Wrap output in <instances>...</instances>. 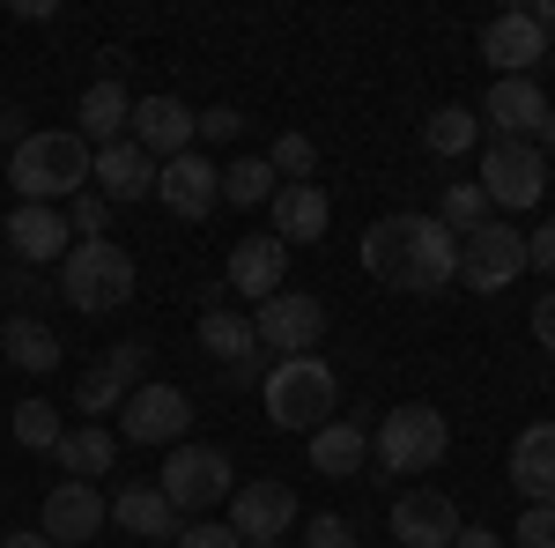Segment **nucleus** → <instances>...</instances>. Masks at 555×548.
I'll use <instances>...</instances> for the list:
<instances>
[{
  "label": "nucleus",
  "instance_id": "obj_1",
  "mask_svg": "<svg viewBox=\"0 0 555 548\" xmlns=\"http://www.w3.org/2000/svg\"><path fill=\"white\" fill-rule=\"evenodd\" d=\"M363 275L392 296H437L460 282V238L437 215H385L363 230Z\"/></svg>",
  "mask_w": 555,
  "mask_h": 548
},
{
  "label": "nucleus",
  "instance_id": "obj_2",
  "mask_svg": "<svg viewBox=\"0 0 555 548\" xmlns=\"http://www.w3.org/2000/svg\"><path fill=\"white\" fill-rule=\"evenodd\" d=\"M89 164H96V149H89L82 133L44 127V133H23L8 149V186L30 208H67L75 193H89Z\"/></svg>",
  "mask_w": 555,
  "mask_h": 548
},
{
  "label": "nucleus",
  "instance_id": "obj_3",
  "mask_svg": "<svg viewBox=\"0 0 555 548\" xmlns=\"http://www.w3.org/2000/svg\"><path fill=\"white\" fill-rule=\"evenodd\" d=\"M133 253L127 245H112V238H75L67 245V259H60V296L75 304V311H89V319H104V311H119L133 296Z\"/></svg>",
  "mask_w": 555,
  "mask_h": 548
},
{
  "label": "nucleus",
  "instance_id": "obj_4",
  "mask_svg": "<svg viewBox=\"0 0 555 548\" xmlns=\"http://www.w3.org/2000/svg\"><path fill=\"white\" fill-rule=\"evenodd\" d=\"M267 422L274 430H319V422H334L341 408V379H334V364H319V356H282L274 371H267Z\"/></svg>",
  "mask_w": 555,
  "mask_h": 548
},
{
  "label": "nucleus",
  "instance_id": "obj_5",
  "mask_svg": "<svg viewBox=\"0 0 555 548\" xmlns=\"http://www.w3.org/2000/svg\"><path fill=\"white\" fill-rule=\"evenodd\" d=\"M444 453H452V430H444V416H437L429 400L392 408V416L378 422V437H371V460H378L385 474H429Z\"/></svg>",
  "mask_w": 555,
  "mask_h": 548
},
{
  "label": "nucleus",
  "instance_id": "obj_6",
  "mask_svg": "<svg viewBox=\"0 0 555 548\" xmlns=\"http://www.w3.org/2000/svg\"><path fill=\"white\" fill-rule=\"evenodd\" d=\"M474 186L489 193V208H533V201L548 193V156H541L533 141H489Z\"/></svg>",
  "mask_w": 555,
  "mask_h": 548
},
{
  "label": "nucleus",
  "instance_id": "obj_7",
  "mask_svg": "<svg viewBox=\"0 0 555 548\" xmlns=\"http://www.w3.org/2000/svg\"><path fill=\"white\" fill-rule=\"evenodd\" d=\"M518 275H526V230H512V222H481V230L460 238V282H467L474 296L512 290Z\"/></svg>",
  "mask_w": 555,
  "mask_h": 548
},
{
  "label": "nucleus",
  "instance_id": "obj_8",
  "mask_svg": "<svg viewBox=\"0 0 555 548\" xmlns=\"http://www.w3.org/2000/svg\"><path fill=\"white\" fill-rule=\"evenodd\" d=\"M156 489L171 497V511H208V505H222V497L237 489V474H230V460H222L215 445H171Z\"/></svg>",
  "mask_w": 555,
  "mask_h": 548
},
{
  "label": "nucleus",
  "instance_id": "obj_9",
  "mask_svg": "<svg viewBox=\"0 0 555 548\" xmlns=\"http://www.w3.org/2000/svg\"><path fill=\"white\" fill-rule=\"evenodd\" d=\"M185 422H193L185 385L141 379L127 393V408H119V437H127V445H185Z\"/></svg>",
  "mask_w": 555,
  "mask_h": 548
},
{
  "label": "nucleus",
  "instance_id": "obj_10",
  "mask_svg": "<svg viewBox=\"0 0 555 548\" xmlns=\"http://www.w3.org/2000/svg\"><path fill=\"white\" fill-rule=\"evenodd\" d=\"M253 334H259V348H274V356H311L319 334H326V304L311 290H274L253 311Z\"/></svg>",
  "mask_w": 555,
  "mask_h": 548
},
{
  "label": "nucleus",
  "instance_id": "obj_11",
  "mask_svg": "<svg viewBox=\"0 0 555 548\" xmlns=\"http://www.w3.org/2000/svg\"><path fill=\"white\" fill-rule=\"evenodd\" d=\"M193 133H201V112L185 104V97H133V119H127V141L149 156V164H171L193 149Z\"/></svg>",
  "mask_w": 555,
  "mask_h": 548
},
{
  "label": "nucleus",
  "instance_id": "obj_12",
  "mask_svg": "<svg viewBox=\"0 0 555 548\" xmlns=\"http://www.w3.org/2000/svg\"><path fill=\"white\" fill-rule=\"evenodd\" d=\"M112 526V505H104V489L96 482H60L52 497H44V541L52 548H82V541H96Z\"/></svg>",
  "mask_w": 555,
  "mask_h": 548
},
{
  "label": "nucleus",
  "instance_id": "obj_13",
  "mask_svg": "<svg viewBox=\"0 0 555 548\" xmlns=\"http://www.w3.org/2000/svg\"><path fill=\"white\" fill-rule=\"evenodd\" d=\"M230 534L237 541H282V534H297V489L274 482V474L245 482L237 505H230Z\"/></svg>",
  "mask_w": 555,
  "mask_h": 548
},
{
  "label": "nucleus",
  "instance_id": "obj_14",
  "mask_svg": "<svg viewBox=\"0 0 555 548\" xmlns=\"http://www.w3.org/2000/svg\"><path fill=\"white\" fill-rule=\"evenodd\" d=\"M481 60L496 67V82H512V75H533V82H541L548 38L533 30V15H526V8H504V15H489V30H481Z\"/></svg>",
  "mask_w": 555,
  "mask_h": 548
},
{
  "label": "nucleus",
  "instance_id": "obj_15",
  "mask_svg": "<svg viewBox=\"0 0 555 548\" xmlns=\"http://www.w3.org/2000/svg\"><path fill=\"white\" fill-rule=\"evenodd\" d=\"M141 364H149V341H119V348H104V356L82 371V385H75V408H82V416H112V408H127V393L141 385Z\"/></svg>",
  "mask_w": 555,
  "mask_h": 548
},
{
  "label": "nucleus",
  "instance_id": "obj_16",
  "mask_svg": "<svg viewBox=\"0 0 555 548\" xmlns=\"http://www.w3.org/2000/svg\"><path fill=\"white\" fill-rule=\"evenodd\" d=\"M156 201H164L178 222H201V215H215V201H222V170H215L201 149H185L171 164H156Z\"/></svg>",
  "mask_w": 555,
  "mask_h": 548
},
{
  "label": "nucleus",
  "instance_id": "obj_17",
  "mask_svg": "<svg viewBox=\"0 0 555 548\" xmlns=\"http://www.w3.org/2000/svg\"><path fill=\"white\" fill-rule=\"evenodd\" d=\"M460 526H467V519H460V505H452L444 489H408V497L392 505V541L400 548H452Z\"/></svg>",
  "mask_w": 555,
  "mask_h": 548
},
{
  "label": "nucleus",
  "instance_id": "obj_18",
  "mask_svg": "<svg viewBox=\"0 0 555 548\" xmlns=\"http://www.w3.org/2000/svg\"><path fill=\"white\" fill-rule=\"evenodd\" d=\"M541 119H548V97H541L533 75L489 82V97H481V127H496V141H533Z\"/></svg>",
  "mask_w": 555,
  "mask_h": 548
},
{
  "label": "nucleus",
  "instance_id": "obj_19",
  "mask_svg": "<svg viewBox=\"0 0 555 548\" xmlns=\"http://www.w3.org/2000/svg\"><path fill=\"white\" fill-rule=\"evenodd\" d=\"M0 238H8V253L23 259V267H60V259H67V245H75L67 208H30V201L8 215V230H0Z\"/></svg>",
  "mask_w": 555,
  "mask_h": 548
},
{
  "label": "nucleus",
  "instance_id": "obj_20",
  "mask_svg": "<svg viewBox=\"0 0 555 548\" xmlns=\"http://www.w3.org/2000/svg\"><path fill=\"white\" fill-rule=\"evenodd\" d=\"M230 290L253 296V304H267L274 290H289V245L267 230V238H237L230 245Z\"/></svg>",
  "mask_w": 555,
  "mask_h": 548
},
{
  "label": "nucleus",
  "instance_id": "obj_21",
  "mask_svg": "<svg viewBox=\"0 0 555 548\" xmlns=\"http://www.w3.org/2000/svg\"><path fill=\"white\" fill-rule=\"evenodd\" d=\"M75 119H82V141L89 149H112V141H127V119H133V97L119 75H96V82L82 89V104H75Z\"/></svg>",
  "mask_w": 555,
  "mask_h": 548
},
{
  "label": "nucleus",
  "instance_id": "obj_22",
  "mask_svg": "<svg viewBox=\"0 0 555 548\" xmlns=\"http://www.w3.org/2000/svg\"><path fill=\"white\" fill-rule=\"evenodd\" d=\"M89 186L104 193V201H149L156 193V164L133 149V141H112V149H96V164H89Z\"/></svg>",
  "mask_w": 555,
  "mask_h": 548
},
{
  "label": "nucleus",
  "instance_id": "obj_23",
  "mask_svg": "<svg viewBox=\"0 0 555 548\" xmlns=\"http://www.w3.org/2000/svg\"><path fill=\"white\" fill-rule=\"evenodd\" d=\"M201 348H208L230 379H253V371H259V334H253L245 311H222V304L201 311Z\"/></svg>",
  "mask_w": 555,
  "mask_h": 548
},
{
  "label": "nucleus",
  "instance_id": "obj_24",
  "mask_svg": "<svg viewBox=\"0 0 555 548\" xmlns=\"http://www.w3.org/2000/svg\"><path fill=\"white\" fill-rule=\"evenodd\" d=\"M371 460V437H363V422L356 416H334L311 430V474H334V482H356Z\"/></svg>",
  "mask_w": 555,
  "mask_h": 548
},
{
  "label": "nucleus",
  "instance_id": "obj_25",
  "mask_svg": "<svg viewBox=\"0 0 555 548\" xmlns=\"http://www.w3.org/2000/svg\"><path fill=\"white\" fill-rule=\"evenodd\" d=\"M112 519H119V534H141V541H178V511L171 497L156 489V482H127L119 497H104Z\"/></svg>",
  "mask_w": 555,
  "mask_h": 548
},
{
  "label": "nucleus",
  "instance_id": "obj_26",
  "mask_svg": "<svg viewBox=\"0 0 555 548\" xmlns=\"http://www.w3.org/2000/svg\"><path fill=\"white\" fill-rule=\"evenodd\" d=\"M512 482L526 505H555V422H533V430H518L512 445Z\"/></svg>",
  "mask_w": 555,
  "mask_h": 548
},
{
  "label": "nucleus",
  "instance_id": "obj_27",
  "mask_svg": "<svg viewBox=\"0 0 555 548\" xmlns=\"http://www.w3.org/2000/svg\"><path fill=\"white\" fill-rule=\"evenodd\" d=\"M267 208H274V238H282V245H319L326 222H334V201H326L319 186H282Z\"/></svg>",
  "mask_w": 555,
  "mask_h": 548
},
{
  "label": "nucleus",
  "instance_id": "obj_28",
  "mask_svg": "<svg viewBox=\"0 0 555 548\" xmlns=\"http://www.w3.org/2000/svg\"><path fill=\"white\" fill-rule=\"evenodd\" d=\"M0 356L15 364V371H30V379H44V371H60V334L44 327V319H30V311H15V319H0Z\"/></svg>",
  "mask_w": 555,
  "mask_h": 548
},
{
  "label": "nucleus",
  "instance_id": "obj_29",
  "mask_svg": "<svg viewBox=\"0 0 555 548\" xmlns=\"http://www.w3.org/2000/svg\"><path fill=\"white\" fill-rule=\"evenodd\" d=\"M52 460H60V474H67V482H96V474H112V467H119V437H112V430H96V422L60 430Z\"/></svg>",
  "mask_w": 555,
  "mask_h": 548
},
{
  "label": "nucleus",
  "instance_id": "obj_30",
  "mask_svg": "<svg viewBox=\"0 0 555 548\" xmlns=\"http://www.w3.org/2000/svg\"><path fill=\"white\" fill-rule=\"evenodd\" d=\"M474 141H481V119H474L467 104H437V112L423 119V149H429V156H444V164L467 156Z\"/></svg>",
  "mask_w": 555,
  "mask_h": 548
},
{
  "label": "nucleus",
  "instance_id": "obj_31",
  "mask_svg": "<svg viewBox=\"0 0 555 548\" xmlns=\"http://www.w3.org/2000/svg\"><path fill=\"white\" fill-rule=\"evenodd\" d=\"M282 193V178L267 156H237V164L222 170V201H237V208H259V201H274Z\"/></svg>",
  "mask_w": 555,
  "mask_h": 548
},
{
  "label": "nucleus",
  "instance_id": "obj_32",
  "mask_svg": "<svg viewBox=\"0 0 555 548\" xmlns=\"http://www.w3.org/2000/svg\"><path fill=\"white\" fill-rule=\"evenodd\" d=\"M437 222H444L452 238L481 230V222H489V193H481L474 178H452V186H444V208H437Z\"/></svg>",
  "mask_w": 555,
  "mask_h": 548
},
{
  "label": "nucleus",
  "instance_id": "obj_33",
  "mask_svg": "<svg viewBox=\"0 0 555 548\" xmlns=\"http://www.w3.org/2000/svg\"><path fill=\"white\" fill-rule=\"evenodd\" d=\"M267 164L282 186H311V170H319V149H311V133H282L274 149H267Z\"/></svg>",
  "mask_w": 555,
  "mask_h": 548
},
{
  "label": "nucleus",
  "instance_id": "obj_34",
  "mask_svg": "<svg viewBox=\"0 0 555 548\" xmlns=\"http://www.w3.org/2000/svg\"><path fill=\"white\" fill-rule=\"evenodd\" d=\"M15 445L52 453V445H60V408H52V400H23V408H15Z\"/></svg>",
  "mask_w": 555,
  "mask_h": 548
},
{
  "label": "nucleus",
  "instance_id": "obj_35",
  "mask_svg": "<svg viewBox=\"0 0 555 548\" xmlns=\"http://www.w3.org/2000/svg\"><path fill=\"white\" fill-rule=\"evenodd\" d=\"M512 548H555V505H526L518 511Z\"/></svg>",
  "mask_w": 555,
  "mask_h": 548
},
{
  "label": "nucleus",
  "instance_id": "obj_36",
  "mask_svg": "<svg viewBox=\"0 0 555 548\" xmlns=\"http://www.w3.org/2000/svg\"><path fill=\"white\" fill-rule=\"evenodd\" d=\"M104 222H112V201H104V193H75V201H67V230H75V238H104Z\"/></svg>",
  "mask_w": 555,
  "mask_h": 548
},
{
  "label": "nucleus",
  "instance_id": "obj_37",
  "mask_svg": "<svg viewBox=\"0 0 555 548\" xmlns=\"http://www.w3.org/2000/svg\"><path fill=\"white\" fill-rule=\"evenodd\" d=\"M304 548H356V534H348V519L319 511V519H304Z\"/></svg>",
  "mask_w": 555,
  "mask_h": 548
},
{
  "label": "nucleus",
  "instance_id": "obj_38",
  "mask_svg": "<svg viewBox=\"0 0 555 548\" xmlns=\"http://www.w3.org/2000/svg\"><path fill=\"white\" fill-rule=\"evenodd\" d=\"M237 133H245V112L237 104H208L201 112V141H237Z\"/></svg>",
  "mask_w": 555,
  "mask_h": 548
},
{
  "label": "nucleus",
  "instance_id": "obj_39",
  "mask_svg": "<svg viewBox=\"0 0 555 548\" xmlns=\"http://www.w3.org/2000/svg\"><path fill=\"white\" fill-rule=\"evenodd\" d=\"M178 548H245L230 526H215V519H193V526H178Z\"/></svg>",
  "mask_w": 555,
  "mask_h": 548
},
{
  "label": "nucleus",
  "instance_id": "obj_40",
  "mask_svg": "<svg viewBox=\"0 0 555 548\" xmlns=\"http://www.w3.org/2000/svg\"><path fill=\"white\" fill-rule=\"evenodd\" d=\"M526 267H548V275H555V215L526 238Z\"/></svg>",
  "mask_w": 555,
  "mask_h": 548
},
{
  "label": "nucleus",
  "instance_id": "obj_41",
  "mask_svg": "<svg viewBox=\"0 0 555 548\" xmlns=\"http://www.w3.org/2000/svg\"><path fill=\"white\" fill-rule=\"evenodd\" d=\"M452 548H512V541H504L496 526H481V519H474V526H460V534H452Z\"/></svg>",
  "mask_w": 555,
  "mask_h": 548
},
{
  "label": "nucleus",
  "instance_id": "obj_42",
  "mask_svg": "<svg viewBox=\"0 0 555 548\" xmlns=\"http://www.w3.org/2000/svg\"><path fill=\"white\" fill-rule=\"evenodd\" d=\"M533 341H541V348H555V290L533 296Z\"/></svg>",
  "mask_w": 555,
  "mask_h": 548
},
{
  "label": "nucleus",
  "instance_id": "obj_43",
  "mask_svg": "<svg viewBox=\"0 0 555 548\" xmlns=\"http://www.w3.org/2000/svg\"><path fill=\"white\" fill-rule=\"evenodd\" d=\"M15 141H23V112L0 97V149H15Z\"/></svg>",
  "mask_w": 555,
  "mask_h": 548
},
{
  "label": "nucleus",
  "instance_id": "obj_44",
  "mask_svg": "<svg viewBox=\"0 0 555 548\" xmlns=\"http://www.w3.org/2000/svg\"><path fill=\"white\" fill-rule=\"evenodd\" d=\"M526 15H533V30H541V38H548V30H555V0H533Z\"/></svg>",
  "mask_w": 555,
  "mask_h": 548
},
{
  "label": "nucleus",
  "instance_id": "obj_45",
  "mask_svg": "<svg viewBox=\"0 0 555 548\" xmlns=\"http://www.w3.org/2000/svg\"><path fill=\"white\" fill-rule=\"evenodd\" d=\"M533 149H541V156H555V104H548V119H541V133H533Z\"/></svg>",
  "mask_w": 555,
  "mask_h": 548
},
{
  "label": "nucleus",
  "instance_id": "obj_46",
  "mask_svg": "<svg viewBox=\"0 0 555 548\" xmlns=\"http://www.w3.org/2000/svg\"><path fill=\"white\" fill-rule=\"evenodd\" d=\"M0 548H52L44 534H0Z\"/></svg>",
  "mask_w": 555,
  "mask_h": 548
},
{
  "label": "nucleus",
  "instance_id": "obj_47",
  "mask_svg": "<svg viewBox=\"0 0 555 548\" xmlns=\"http://www.w3.org/2000/svg\"><path fill=\"white\" fill-rule=\"evenodd\" d=\"M253 548H282V541H253Z\"/></svg>",
  "mask_w": 555,
  "mask_h": 548
}]
</instances>
